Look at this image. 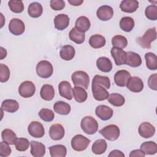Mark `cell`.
Here are the masks:
<instances>
[{"label":"cell","instance_id":"29","mask_svg":"<svg viewBox=\"0 0 157 157\" xmlns=\"http://www.w3.org/2000/svg\"><path fill=\"white\" fill-rule=\"evenodd\" d=\"M19 104L14 99H6L1 104L2 110L9 112L14 113L18 110Z\"/></svg>","mask_w":157,"mask_h":157},{"label":"cell","instance_id":"47","mask_svg":"<svg viewBox=\"0 0 157 157\" xmlns=\"http://www.w3.org/2000/svg\"><path fill=\"white\" fill-rule=\"evenodd\" d=\"M12 149L9 144L2 141L0 142V156L2 157H7L10 155Z\"/></svg>","mask_w":157,"mask_h":157},{"label":"cell","instance_id":"43","mask_svg":"<svg viewBox=\"0 0 157 157\" xmlns=\"http://www.w3.org/2000/svg\"><path fill=\"white\" fill-rule=\"evenodd\" d=\"M41 120L46 122L52 121L55 117L54 112L48 109H42L38 113Z\"/></svg>","mask_w":157,"mask_h":157},{"label":"cell","instance_id":"28","mask_svg":"<svg viewBox=\"0 0 157 157\" xmlns=\"http://www.w3.org/2000/svg\"><path fill=\"white\" fill-rule=\"evenodd\" d=\"M54 111L62 115H68L71 112V105L64 101H59L56 102L53 105Z\"/></svg>","mask_w":157,"mask_h":157},{"label":"cell","instance_id":"10","mask_svg":"<svg viewBox=\"0 0 157 157\" xmlns=\"http://www.w3.org/2000/svg\"><path fill=\"white\" fill-rule=\"evenodd\" d=\"M110 53L116 65L120 66L126 64L127 53L123 49L117 47H112Z\"/></svg>","mask_w":157,"mask_h":157},{"label":"cell","instance_id":"7","mask_svg":"<svg viewBox=\"0 0 157 157\" xmlns=\"http://www.w3.org/2000/svg\"><path fill=\"white\" fill-rule=\"evenodd\" d=\"M36 92V86L31 81H25L22 82L18 88L19 94L25 98L32 97Z\"/></svg>","mask_w":157,"mask_h":157},{"label":"cell","instance_id":"22","mask_svg":"<svg viewBox=\"0 0 157 157\" xmlns=\"http://www.w3.org/2000/svg\"><path fill=\"white\" fill-rule=\"evenodd\" d=\"M126 53L127 58L125 64L133 67H137L141 65L142 58L138 53L131 51H129L126 52Z\"/></svg>","mask_w":157,"mask_h":157},{"label":"cell","instance_id":"1","mask_svg":"<svg viewBox=\"0 0 157 157\" xmlns=\"http://www.w3.org/2000/svg\"><path fill=\"white\" fill-rule=\"evenodd\" d=\"M156 39V28H151L147 29L144 34L136 39V42L140 46L144 48H150L151 43Z\"/></svg>","mask_w":157,"mask_h":157},{"label":"cell","instance_id":"33","mask_svg":"<svg viewBox=\"0 0 157 157\" xmlns=\"http://www.w3.org/2000/svg\"><path fill=\"white\" fill-rule=\"evenodd\" d=\"M69 39L77 44H82L85 39V33L78 31L75 28H72L69 34Z\"/></svg>","mask_w":157,"mask_h":157},{"label":"cell","instance_id":"19","mask_svg":"<svg viewBox=\"0 0 157 157\" xmlns=\"http://www.w3.org/2000/svg\"><path fill=\"white\" fill-rule=\"evenodd\" d=\"M69 24V17L63 13L57 15L54 18V25L56 29L63 31L65 29Z\"/></svg>","mask_w":157,"mask_h":157},{"label":"cell","instance_id":"46","mask_svg":"<svg viewBox=\"0 0 157 157\" xmlns=\"http://www.w3.org/2000/svg\"><path fill=\"white\" fill-rule=\"evenodd\" d=\"M10 70L7 66L1 63L0 64V82L1 83L6 82L10 78Z\"/></svg>","mask_w":157,"mask_h":157},{"label":"cell","instance_id":"52","mask_svg":"<svg viewBox=\"0 0 157 157\" xmlns=\"http://www.w3.org/2000/svg\"><path fill=\"white\" fill-rule=\"evenodd\" d=\"M83 0H68V2L74 6H78L83 3Z\"/></svg>","mask_w":157,"mask_h":157},{"label":"cell","instance_id":"9","mask_svg":"<svg viewBox=\"0 0 157 157\" xmlns=\"http://www.w3.org/2000/svg\"><path fill=\"white\" fill-rule=\"evenodd\" d=\"M9 30L12 34L19 36L25 32V26L21 20L12 18L9 24Z\"/></svg>","mask_w":157,"mask_h":157},{"label":"cell","instance_id":"50","mask_svg":"<svg viewBox=\"0 0 157 157\" xmlns=\"http://www.w3.org/2000/svg\"><path fill=\"white\" fill-rule=\"evenodd\" d=\"M145 156V154L144 153L142 150H134L131 151L129 153L130 157H137V156H140V157H144Z\"/></svg>","mask_w":157,"mask_h":157},{"label":"cell","instance_id":"51","mask_svg":"<svg viewBox=\"0 0 157 157\" xmlns=\"http://www.w3.org/2000/svg\"><path fill=\"white\" fill-rule=\"evenodd\" d=\"M109 157H124V154L120 150H113L109 153Z\"/></svg>","mask_w":157,"mask_h":157},{"label":"cell","instance_id":"24","mask_svg":"<svg viewBox=\"0 0 157 157\" xmlns=\"http://www.w3.org/2000/svg\"><path fill=\"white\" fill-rule=\"evenodd\" d=\"M40 95L41 98L45 101H52L55 96V90L53 86L49 84L44 85L40 89Z\"/></svg>","mask_w":157,"mask_h":157},{"label":"cell","instance_id":"53","mask_svg":"<svg viewBox=\"0 0 157 157\" xmlns=\"http://www.w3.org/2000/svg\"><path fill=\"white\" fill-rule=\"evenodd\" d=\"M7 56V50L3 47H0V59H3Z\"/></svg>","mask_w":157,"mask_h":157},{"label":"cell","instance_id":"5","mask_svg":"<svg viewBox=\"0 0 157 157\" xmlns=\"http://www.w3.org/2000/svg\"><path fill=\"white\" fill-rule=\"evenodd\" d=\"M91 140L82 134L75 135L71 140V147L77 151H82L86 150Z\"/></svg>","mask_w":157,"mask_h":157},{"label":"cell","instance_id":"42","mask_svg":"<svg viewBox=\"0 0 157 157\" xmlns=\"http://www.w3.org/2000/svg\"><path fill=\"white\" fill-rule=\"evenodd\" d=\"M10 10L16 13H21L24 10V5L21 1L11 0L8 2Z\"/></svg>","mask_w":157,"mask_h":157},{"label":"cell","instance_id":"34","mask_svg":"<svg viewBox=\"0 0 157 157\" xmlns=\"http://www.w3.org/2000/svg\"><path fill=\"white\" fill-rule=\"evenodd\" d=\"M107 148V144L104 139L96 140L93 144L91 150L96 155H101L104 153Z\"/></svg>","mask_w":157,"mask_h":157},{"label":"cell","instance_id":"45","mask_svg":"<svg viewBox=\"0 0 157 157\" xmlns=\"http://www.w3.org/2000/svg\"><path fill=\"white\" fill-rule=\"evenodd\" d=\"M146 17L150 20L157 19V6L156 5H150L147 6L145 10Z\"/></svg>","mask_w":157,"mask_h":157},{"label":"cell","instance_id":"15","mask_svg":"<svg viewBox=\"0 0 157 157\" xmlns=\"http://www.w3.org/2000/svg\"><path fill=\"white\" fill-rule=\"evenodd\" d=\"M96 15L100 20L107 21L112 18L113 15V10L112 7L107 5H104L98 9Z\"/></svg>","mask_w":157,"mask_h":157},{"label":"cell","instance_id":"44","mask_svg":"<svg viewBox=\"0 0 157 157\" xmlns=\"http://www.w3.org/2000/svg\"><path fill=\"white\" fill-rule=\"evenodd\" d=\"M29 146V140L23 137L17 138L15 143V147L17 150L19 151H25L28 150Z\"/></svg>","mask_w":157,"mask_h":157},{"label":"cell","instance_id":"26","mask_svg":"<svg viewBox=\"0 0 157 157\" xmlns=\"http://www.w3.org/2000/svg\"><path fill=\"white\" fill-rule=\"evenodd\" d=\"M43 12L42 5L37 2L31 3L28 8V13L32 18H38L41 16Z\"/></svg>","mask_w":157,"mask_h":157},{"label":"cell","instance_id":"31","mask_svg":"<svg viewBox=\"0 0 157 157\" xmlns=\"http://www.w3.org/2000/svg\"><path fill=\"white\" fill-rule=\"evenodd\" d=\"M52 157H64L67 154V149L63 145H55L48 148Z\"/></svg>","mask_w":157,"mask_h":157},{"label":"cell","instance_id":"16","mask_svg":"<svg viewBox=\"0 0 157 157\" xmlns=\"http://www.w3.org/2000/svg\"><path fill=\"white\" fill-rule=\"evenodd\" d=\"M91 90L93 97L96 101H104L109 96V93L107 91V89L101 85H92Z\"/></svg>","mask_w":157,"mask_h":157},{"label":"cell","instance_id":"36","mask_svg":"<svg viewBox=\"0 0 157 157\" xmlns=\"http://www.w3.org/2000/svg\"><path fill=\"white\" fill-rule=\"evenodd\" d=\"M140 150L146 155H155L157 152V145L153 141H148L140 145Z\"/></svg>","mask_w":157,"mask_h":157},{"label":"cell","instance_id":"18","mask_svg":"<svg viewBox=\"0 0 157 157\" xmlns=\"http://www.w3.org/2000/svg\"><path fill=\"white\" fill-rule=\"evenodd\" d=\"M128 90L134 93H139L144 88V83L138 77H131L126 85Z\"/></svg>","mask_w":157,"mask_h":157},{"label":"cell","instance_id":"12","mask_svg":"<svg viewBox=\"0 0 157 157\" xmlns=\"http://www.w3.org/2000/svg\"><path fill=\"white\" fill-rule=\"evenodd\" d=\"M138 132L142 137L148 139L154 136L155 128L149 122H143L139 126Z\"/></svg>","mask_w":157,"mask_h":157},{"label":"cell","instance_id":"32","mask_svg":"<svg viewBox=\"0 0 157 157\" xmlns=\"http://www.w3.org/2000/svg\"><path fill=\"white\" fill-rule=\"evenodd\" d=\"M73 96L75 100L79 103L85 102L88 97L87 92L85 89L80 86H74L72 88Z\"/></svg>","mask_w":157,"mask_h":157},{"label":"cell","instance_id":"30","mask_svg":"<svg viewBox=\"0 0 157 157\" xmlns=\"http://www.w3.org/2000/svg\"><path fill=\"white\" fill-rule=\"evenodd\" d=\"M105 37L100 34L92 35L89 39V44L93 48H100L105 45Z\"/></svg>","mask_w":157,"mask_h":157},{"label":"cell","instance_id":"3","mask_svg":"<svg viewBox=\"0 0 157 157\" xmlns=\"http://www.w3.org/2000/svg\"><path fill=\"white\" fill-rule=\"evenodd\" d=\"M72 81L75 86H80L84 89H87L90 83V77L88 74L83 71L74 72L71 75Z\"/></svg>","mask_w":157,"mask_h":157},{"label":"cell","instance_id":"11","mask_svg":"<svg viewBox=\"0 0 157 157\" xmlns=\"http://www.w3.org/2000/svg\"><path fill=\"white\" fill-rule=\"evenodd\" d=\"M131 77V74L128 71L120 70L114 75V82L117 86L123 87L126 86Z\"/></svg>","mask_w":157,"mask_h":157},{"label":"cell","instance_id":"2","mask_svg":"<svg viewBox=\"0 0 157 157\" xmlns=\"http://www.w3.org/2000/svg\"><path fill=\"white\" fill-rule=\"evenodd\" d=\"M82 131L90 135L95 134L98 129V123L95 118L91 116H86L82 118L80 123Z\"/></svg>","mask_w":157,"mask_h":157},{"label":"cell","instance_id":"37","mask_svg":"<svg viewBox=\"0 0 157 157\" xmlns=\"http://www.w3.org/2000/svg\"><path fill=\"white\" fill-rule=\"evenodd\" d=\"M120 28L125 32H130L134 27V21L130 17H124L120 21Z\"/></svg>","mask_w":157,"mask_h":157},{"label":"cell","instance_id":"48","mask_svg":"<svg viewBox=\"0 0 157 157\" xmlns=\"http://www.w3.org/2000/svg\"><path fill=\"white\" fill-rule=\"evenodd\" d=\"M51 8L55 10H61L65 7V2L63 0H52L50 2Z\"/></svg>","mask_w":157,"mask_h":157},{"label":"cell","instance_id":"21","mask_svg":"<svg viewBox=\"0 0 157 157\" xmlns=\"http://www.w3.org/2000/svg\"><path fill=\"white\" fill-rule=\"evenodd\" d=\"M31 154L34 157H42L45 153V147L41 143L32 140L30 142Z\"/></svg>","mask_w":157,"mask_h":157},{"label":"cell","instance_id":"38","mask_svg":"<svg viewBox=\"0 0 157 157\" xmlns=\"http://www.w3.org/2000/svg\"><path fill=\"white\" fill-rule=\"evenodd\" d=\"M146 66L150 70L155 71L157 69V56L151 52H148L145 55Z\"/></svg>","mask_w":157,"mask_h":157},{"label":"cell","instance_id":"35","mask_svg":"<svg viewBox=\"0 0 157 157\" xmlns=\"http://www.w3.org/2000/svg\"><path fill=\"white\" fill-rule=\"evenodd\" d=\"M2 139L4 142L9 145H15V143L17 139L15 133L10 129H5L1 133Z\"/></svg>","mask_w":157,"mask_h":157},{"label":"cell","instance_id":"20","mask_svg":"<svg viewBox=\"0 0 157 157\" xmlns=\"http://www.w3.org/2000/svg\"><path fill=\"white\" fill-rule=\"evenodd\" d=\"M139 7V2L136 0H124L120 5V8L126 13H133Z\"/></svg>","mask_w":157,"mask_h":157},{"label":"cell","instance_id":"27","mask_svg":"<svg viewBox=\"0 0 157 157\" xmlns=\"http://www.w3.org/2000/svg\"><path fill=\"white\" fill-rule=\"evenodd\" d=\"M91 26V23L89 19L85 16L79 17L75 21V28L79 31L85 33L90 29Z\"/></svg>","mask_w":157,"mask_h":157},{"label":"cell","instance_id":"8","mask_svg":"<svg viewBox=\"0 0 157 157\" xmlns=\"http://www.w3.org/2000/svg\"><path fill=\"white\" fill-rule=\"evenodd\" d=\"M28 133L33 137L40 138L45 134L44 128L41 123L37 121H31L28 126Z\"/></svg>","mask_w":157,"mask_h":157},{"label":"cell","instance_id":"25","mask_svg":"<svg viewBox=\"0 0 157 157\" xmlns=\"http://www.w3.org/2000/svg\"><path fill=\"white\" fill-rule=\"evenodd\" d=\"M75 48L71 45H66L63 46L59 52L60 57L66 61L72 59L75 56Z\"/></svg>","mask_w":157,"mask_h":157},{"label":"cell","instance_id":"39","mask_svg":"<svg viewBox=\"0 0 157 157\" xmlns=\"http://www.w3.org/2000/svg\"><path fill=\"white\" fill-rule=\"evenodd\" d=\"M107 99L110 104L115 107L122 106L125 102L124 98L121 94L117 93L110 94Z\"/></svg>","mask_w":157,"mask_h":157},{"label":"cell","instance_id":"17","mask_svg":"<svg viewBox=\"0 0 157 157\" xmlns=\"http://www.w3.org/2000/svg\"><path fill=\"white\" fill-rule=\"evenodd\" d=\"M64 129L61 124H53L50 128L49 136L54 140H61L64 137Z\"/></svg>","mask_w":157,"mask_h":157},{"label":"cell","instance_id":"49","mask_svg":"<svg viewBox=\"0 0 157 157\" xmlns=\"http://www.w3.org/2000/svg\"><path fill=\"white\" fill-rule=\"evenodd\" d=\"M148 86L155 91L157 90V74H153L151 75L148 80Z\"/></svg>","mask_w":157,"mask_h":157},{"label":"cell","instance_id":"13","mask_svg":"<svg viewBox=\"0 0 157 157\" xmlns=\"http://www.w3.org/2000/svg\"><path fill=\"white\" fill-rule=\"evenodd\" d=\"M95 113L101 120L106 121L112 118L113 114V111L107 105H99L96 108Z\"/></svg>","mask_w":157,"mask_h":157},{"label":"cell","instance_id":"41","mask_svg":"<svg viewBox=\"0 0 157 157\" xmlns=\"http://www.w3.org/2000/svg\"><path fill=\"white\" fill-rule=\"evenodd\" d=\"M112 44L113 47L119 48H124L128 45L127 39L121 35H116L112 39Z\"/></svg>","mask_w":157,"mask_h":157},{"label":"cell","instance_id":"23","mask_svg":"<svg viewBox=\"0 0 157 157\" xmlns=\"http://www.w3.org/2000/svg\"><path fill=\"white\" fill-rule=\"evenodd\" d=\"M96 66L99 71L103 72H109L112 69V63L109 58L102 56L97 59Z\"/></svg>","mask_w":157,"mask_h":157},{"label":"cell","instance_id":"14","mask_svg":"<svg viewBox=\"0 0 157 157\" xmlns=\"http://www.w3.org/2000/svg\"><path fill=\"white\" fill-rule=\"evenodd\" d=\"M58 90L59 95L61 97L67 100H71L72 99V88L69 82L66 80L61 82L58 85Z\"/></svg>","mask_w":157,"mask_h":157},{"label":"cell","instance_id":"6","mask_svg":"<svg viewBox=\"0 0 157 157\" xmlns=\"http://www.w3.org/2000/svg\"><path fill=\"white\" fill-rule=\"evenodd\" d=\"M99 133L106 139L109 140H117L120 134L119 128L115 124H109L105 126L99 131Z\"/></svg>","mask_w":157,"mask_h":157},{"label":"cell","instance_id":"40","mask_svg":"<svg viewBox=\"0 0 157 157\" xmlns=\"http://www.w3.org/2000/svg\"><path fill=\"white\" fill-rule=\"evenodd\" d=\"M92 85H101L105 89H109L110 87V80L108 77L96 75L93 78Z\"/></svg>","mask_w":157,"mask_h":157},{"label":"cell","instance_id":"4","mask_svg":"<svg viewBox=\"0 0 157 157\" xmlns=\"http://www.w3.org/2000/svg\"><path fill=\"white\" fill-rule=\"evenodd\" d=\"M53 72L52 64L47 60L39 61L36 66V73L37 75L43 78H47L52 76Z\"/></svg>","mask_w":157,"mask_h":157}]
</instances>
